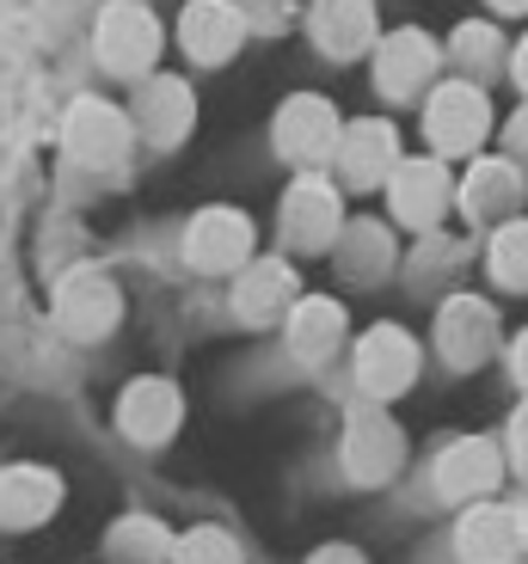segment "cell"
<instances>
[{
    "instance_id": "6da1fadb",
    "label": "cell",
    "mask_w": 528,
    "mask_h": 564,
    "mask_svg": "<svg viewBox=\"0 0 528 564\" xmlns=\"http://www.w3.org/2000/svg\"><path fill=\"white\" fill-rule=\"evenodd\" d=\"M93 50H99V62L111 74L148 80V68L160 56V25L148 13V0H111L99 13V25H93Z\"/></svg>"
},
{
    "instance_id": "7a4b0ae2",
    "label": "cell",
    "mask_w": 528,
    "mask_h": 564,
    "mask_svg": "<svg viewBox=\"0 0 528 564\" xmlns=\"http://www.w3.org/2000/svg\"><path fill=\"white\" fill-rule=\"evenodd\" d=\"M338 111H332L320 93H295V99L277 111V148H283L295 166H320V160L338 154Z\"/></svg>"
},
{
    "instance_id": "3957f363",
    "label": "cell",
    "mask_w": 528,
    "mask_h": 564,
    "mask_svg": "<svg viewBox=\"0 0 528 564\" xmlns=\"http://www.w3.org/2000/svg\"><path fill=\"white\" fill-rule=\"evenodd\" d=\"M179 43H185L191 62L215 68V62H228L246 43V13L234 0H191L185 13H179Z\"/></svg>"
},
{
    "instance_id": "277c9868",
    "label": "cell",
    "mask_w": 528,
    "mask_h": 564,
    "mask_svg": "<svg viewBox=\"0 0 528 564\" xmlns=\"http://www.w3.org/2000/svg\"><path fill=\"white\" fill-rule=\"evenodd\" d=\"M486 123H492V105H486V93H479V86L449 80V86H437V93H430L424 129H430V141H437V148L461 154V148H473V141L486 135Z\"/></svg>"
},
{
    "instance_id": "5b68a950",
    "label": "cell",
    "mask_w": 528,
    "mask_h": 564,
    "mask_svg": "<svg viewBox=\"0 0 528 564\" xmlns=\"http://www.w3.org/2000/svg\"><path fill=\"white\" fill-rule=\"evenodd\" d=\"M430 74H437V43H430L424 31H394V37L375 50V86H381L387 99L424 93Z\"/></svg>"
},
{
    "instance_id": "8992f818",
    "label": "cell",
    "mask_w": 528,
    "mask_h": 564,
    "mask_svg": "<svg viewBox=\"0 0 528 564\" xmlns=\"http://www.w3.org/2000/svg\"><path fill=\"white\" fill-rule=\"evenodd\" d=\"M68 148L86 160V166H117L129 154V117L111 111L99 99H80L68 117Z\"/></svg>"
},
{
    "instance_id": "52a82bcc",
    "label": "cell",
    "mask_w": 528,
    "mask_h": 564,
    "mask_svg": "<svg viewBox=\"0 0 528 564\" xmlns=\"http://www.w3.org/2000/svg\"><path fill=\"white\" fill-rule=\"evenodd\" d=\"M314 43L326 56L351 62L375 43V0H314Z\"/></svg>"
},
{
    "instance_id": "ba28073f",
    "label": "cell",
    "mask_w": 528,
    "mask_h": 564,
    "mask_svg": "<svg viewBox=\"0 0 528 564\" xmlns=\"http://www.w3.org/2000/svg\"><path fill=\"white\" fill-rule=\"evenodd\" d=\"M136 117H142V135L179 141L191 129V117H197V99H191L185 80H172V74H148L142 99H136Z\"/></svg>"
},
{
    "instance_id": "9c48e42d",
    "label": "cell",
    "mask_w": 528,
    "mask_h": 564,
    "mask_svg": "<svg viewBox=\"0 0 528 564\" xmlns=\"http://www.w3.org/2000/svg\"><path fill=\"white\" fill-rule=\"evenodd\" d=\"M56 313H62V325H68L74 338H99V332L117 325V289L105 276H93V270H80V276L62 289Z\"/></svg>"
},
{
    "instance_id": "30bf717a",
    "label": "cell",
    "mask_w": 528,
    "mask_h": 564,
    "mask_svg": "<svg viewBox=\"0 0 528 564\" xmlns=\"http://www.w3.org/2000/svg\"><path fill=\"white\" fill-rule=\"evenodd\" d=\"M56 497H62L56 473H43V466H13V473H0V522L7 528L43 522V516L56 509Z\"/></svg>"
},
{
    "instance_id": "8fae6325",
    "label": "cell",
    "mask_w": 528,
    "mask_h": 564,
    "mask_svg": "<svg viewBox=\"0 0 528 564\" xmlns=\"http://www.w3.org/2000/svg\"><path fill=\"white\" fill-rule=\"evenodd\" d=\"M283 227L295 246H326L338 234V197H332L320 178H301L283 197Z\"/></svg>"
},
{
    "instance_id": "7c38bea8",
    "label": "cell",
    "mask_w": 528,
    "mask_h": 564,
    "mask_svg": "<svg viewBox=\"0 0 528 564\" xmlns=\"http://www.w3.org/2000/svg\"><path fill=\"white\" fill-rule=\"evenodd\" d=\"M246 221L234 209H209L197 227H191V264L197 270H234L246 258Z\"/></svg>"
},
{
    "instance_id": "4fadbf2b",
    "label": "cell",
    "mask_w": 528,
    "mask_h": 564,
    "mask_svg": "<svg viewBox=\"0 0 528 564\" xmlns=\"http://www.w3.org/2000/svg\"><path fill=\"white\" fill-rule=\"evenodd\" d=\"M363 387L369 393H400L406 381H412V344H406V332H394V325H381V332H369L363 338Z\"/></svg>"
},
{
    "instance_id": "5bb4252c",
    "label": "cell",
    "mask_w": 528,
    "mask_h": 564,
    "mask_svg": "<svg viewBox=\"0 0 528 564\" xmlns=\"http://www.w3.org/2000/svg\"><path fill=\"white\" fill-rule=\"evenodd\" d=\"M394 123H357V129H344L338 135V166L351 184H375L387 166H394Z\"/></svg>"
},
{
    "instance_id": "9a60e30c",
    "label": "cell",
    "mask_w": 528,
    "mask_h": 564,
    "mask_svg": "<svg viewBox=\"0 0 528 564\" xmlns=\"http://www.w3.org/2000/svg\"><path fill=\"white\" fill-rule=\"evenodd\" d=\"M351 473L357 479H381V473H394V460H400V430L381 417V411H363V417H351Z\"/></svg>"
},
{
    "instance_id": "2e32d148",
    "label": "cell",
    "mask_w": 528,
    "mask_h": 564,
    "mask_svg": "<svg viewBox=\"0 0 528 564\" xmlns=\"http://www.w3.org/2000/svg\"><path fill=\"white\" fill-rule=\"evenodd\" d=\"M172 423H179V393L166 381H142L123 393V430L136 442H160Z\"/></svg>"
},
{
    "instance_id": "e0dca14e",
    "label": "cell",
    "mask_w": 528,
    "mask_h": 564,
    "mask_svg": "<svg viewBox=\"0 0 528 564\" xmlns=\"http://www.w3.org/2000/svg\"><path fill=\"white\" fill-rule=\"evenodd\" d=\"M443 166H430V160H412V166L394 172V209L406 221H430V215L443 209Z\"/></svg>"
},
{
    "instance_id": "ac0fdd59",
    "label": "cell",
    "mask_w": 528,
    "mask_h": 564,
    "mask_svg": "<svg viewBox=\"0 0 528 564\" xmlns=\"http://www.w3.org/2000/svg\"><path fill=\"white\" fill-rule=\"evenodd\" d=\"M344 332V313L332 307V301H308V307L289 319V344H295V356H308V362H320V356L338 344Z\"/></svg>"
},
{
    "instance_id": "d6986e66",
    "label": "cell",
    "mask_w": 528,
    "mask_h": 564,
    "mask_svg": "<svg viewBox=\"0 0 528 564\" xmlns=\"http://www.w3.org/2000/svg\"><path fill=\"white\" fill-rule=\"evenodd\" d=\"M240 313L246 319H277L283 313V301H289V270L283 264H258V270H246L240 276Z\"/></svg>"
},
{
    "instance_id": "ffe728a7",
    "label": "cell",
    "mask_w": 528,
    "mask_h": 564,
    "mask_svg": "<svg viewBox=\"0 0 528 564\" xmlns=\"http://www.w3.org/2000/svg\"><path fill=\"white\" fill-rule=\"evenodd\" d=\"M486 338H492V313L479 307V301H455V307H449V319H443L449 356H455V362H467V356L479 350Z\"/></svg>"
},
{
    "instance_id": "44dd1931",
    "label": "cell",
    "mask_w": 528,
    "mask_h": 564,
    "mask_svg": "<svg viewBox=\"0 0 528 564\" xmlns=\"http://www.w3.org/2000/svg\"><path fill=\"white\" fill-rule=\"evenodd\" d=\"M443 485H449V491H473V485H492V448H486V442H467V448L449 454Z\"/></svg>"
},
{
    "instance_id": "7402d4cb",
    "label": "cell",
    "mask_w": 528,
    "mask_h": 564,
    "mask_svg": "<svg viewBox=\"0 0 528 564\" xmlns=\"http://www.w3.org/2000/svg\"><path fill=\"white\" fill-rule=\"evenodd\" d=\"M455 62L461 68H492V62H498V31L492 25H461L455 31Z\"/></svg>"
},
{
    "instance_id": "603a6c76",
    "label": "cell",
    "mask_w": 528,
    "mask_h": 564,
    "mask_svg": "<svg viewBox=\"0 0 528 564\" xmlns=\"http://www.w3.org/2000/svg\"><path fill=\"white\" fill-rule=\"evenodd\" d=\"M179 564H240L228 534H215V528H197V534L179 546Z\"/></svg>"
},
{
    "instance_id": "cb8c5ba5",
    "label": "cell",
    "mask_w": 528,
    "mask_h": 564,
    "mask_svg": "<svg viewBox=\"0 0 528 564\" xmlns=\"http://www.w3.org/2000/svg\"><path fill=\"white\" fill-rule=\"evenodd\" d=\"M504 540H510V528H504L498 516H473V522H467V552H473V564H498V558H504Z\"/></svg>"
},
{
    "instance_id": "d4e9b609",
    "label": "cell",
    "mask_w": 528,
    "mask_h": 564,
    "mask_svg": "<svg viewBox=\"0 0 528 564\" xmlns=\"http://www.w3.org/2000/svg\"><path fill=\"white\" fill-rule=\"evenodd\" d=\"M498 276L504 282H528V227H510L498 240Z\"/></svg>"
},
{
    "instance_id": "484cf974",
    "label": "cell",
    "mask_w": 528,
    "mask_h": 564,
    "mask_svg": "<svg viewBox=\"0 0 528 564\" xmlns=\"http://www.w3.org/2000/svg\"><path fill=\"white\" fill-rule=\"evenodd\" d=\"M516 80H522V86H528V37H522V43H516Z\"/></svg>"
},
{
    "instance_id": "4316f807",
    "label": "cell",
    "mask_w": 528,
    "mask_h": 564,
    "mask_svg": "<svg viewBox=\"0 0 528 564\" xmlns=\"http://www.w3.org/2000/svg\"><path fill=\"white\" fill-rule=\"evenodd\" d=\"M314 564H357V558H351V552H320Z\"/></svg>"
},
{
    "instance_id": "83f0119b",
    "label": "cell",
    "mask_w": 528,
    "mask_h": 564,
    "mask_svg": "<svg viewBox=\"0 0 528 564\" xmlns=\"http://www.w3.org/2000/svg\"><path fill=\"white\" fill-rule=\"evenodd\" d=\"M498 13H528V0H492Z\"/></svg>"
},
{
    "instance_id": "f1b7e54d",
    "label": "cell",
    "mask_w": 528,
    "mask_h": 564,
    "mask_svg": "<svg viewBox=\"0 0 528 564\" xmlns=\"http://www.w3.org/2000/svg\"><path fill=\"white\" fill-rule=\"evenodd\" d=\"M516 436H522V454H528V417H522V430H516Z\"/></svg>"
}]
</instances>
